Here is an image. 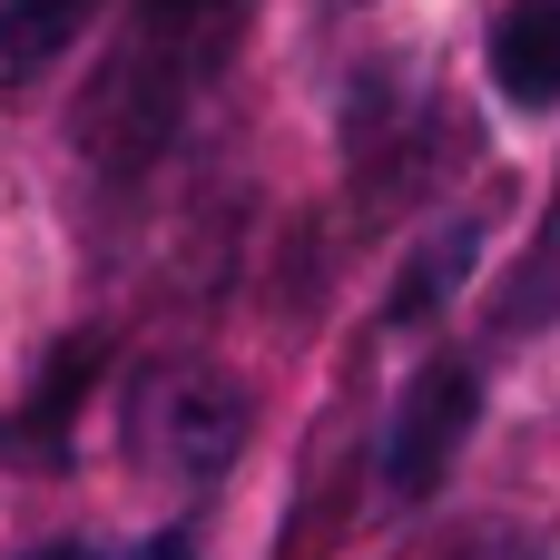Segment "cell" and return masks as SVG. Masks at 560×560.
I'll return each mask as SVG.
<instances>
[{
    "mask_svg": "<svg viewBox=\"0 0 560 560\" xmlns=\"http://www.w3.org/2000/svg\"><path fill=\"white\" fill-rule=\"evenodd\" d=\"M138 560H197V551H187V541H148Z\"/></svg>",
    "mask_w": 560,
    "mask_h": 560,
    "instance_id": "ba28073f",
    "label": "cell"
},
{
    "mask_svg": "<svg viewBox=\"0 0 560 560\" xmlns=\"http://www.w3.org/2000/svg\"><path fill=\"white\" fill-rule=\"evenodd\" d=\"M98 374V335H69V354L39 374V394H30V413H0V423H30V443H10V453H30V463H49L59 443H69V404H79V384Z\"/></svg>",
    "mask_w": 560,
    "mask_h": 560,
    "instance_id": "8992f818",
    "label": "cell"
},
{
    "mask_svg": "<svg viewBox=\"0 0 560 560\" xmlns=\"http://www.w3.org/2000/svg\"><path fill=\"white\" fill-rule=\"evenodd\" d=\"M492 89L512 108H560V0H512L492 20Z\"/></svg>",
    "mask_w": 560,
    "mask_h": 560,
    "instance_id": "277c9868",
    "label": "cell"
},
{
    "mask_svg": "<svg viewBox=\"0 0 560 560\" xmlns=\"http://www.w3.org/2000/svg\"><path fill=\"white\" fill-rule=\"evenodd\" d=\"M472 256H482V226H472V217H463V226H443V236L404 266V285H394V305H384V315H394V325H423V315L472 276Z\"/></svg>",
    "mask_w": 560,
    "mask_h": 560,
    "instance_id": "52a82bcc",
    "label": "cell"
},
{
    "mask_svg": "<svg viewBox=\"0 0 560 560\" xmlns=\"http://www.w3.org/2000/svg\"><path fill=\"white\" fill-rule=\"evenodd\" d=\"M472 423H482V374H472L463 354L423 364V374H413V394L394 404V433H384V492L423 502V492L453 472V453L472 443Z\"/></svg>",
    "mask_w": 560,
    "mask_h": 560,
    "instance_id": "3957f363",
    "label": "cell"
},
{
    "mask_svg": "<svg viewBox=\"0 0 560 560\" xmlns=\"http://www.w3.org/2000/svg\"><path fill=\"white\" fill-rule=\"evenodd\" d=\"M79 20H89V0H10L0 10V89H30L79 39Z\"/></svg>",
    "mask_w": 560,
    "mask_h": 560,
    "instance_id": "5b68a950",
    "label": "cell"
},
{
    "mask_svg": "<svg viewBox=\"0 0 560 560\" xmlns=\"http://www.w3.org/2000/svg\"><path fill=\"white\" fill-rule=\"evenodd\" d=\"M472 560H502V551H472Z\"/></svg>",
    "mask_w": 560,
    "mask_h": 560,
    "instance_id": "9c48e42d",
    "label": "cell"
},
{
    "mask_svg": "<svg viewBox=\"0 0 560 560\" xmlns=\"http://www.w3.org/2000/svg\"><path fill=\"white\" fill-rule=\"evenodd\" d=\"M128 443H138L148 463H167L177 482H207V472H226V463H236V443H246V394H236V384H217V374H197V364L148 374Z\"/></svg>",
    "mask_w": 560,
    "mask_h": 560,
    "instance_id": "7a4b0ae2",
    "label": "cell"
},
{
    "mask_svg": "<svg viewBox=\"0 0 560 560\" xmlns=\"http://www.w3.org/2000/svg\"><path fill=\"white\" fill-rule=\"evenodd\" d=\"M246 10H256V0H148L138 30L118 39L108 79L89 89V148H98L108 167H138V158L187 118V98L226 69Z\"/></svg>",
    "mask_w": 560,
    "mask_h": 560,
    "instance_id": "6da1fadb",
    "label": "cell"
}]
</instances>
